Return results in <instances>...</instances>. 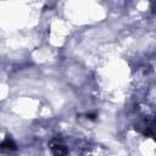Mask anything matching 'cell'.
<instances>
[{
    "label": "cell",
    "mask_w": 156,
    "mask_h": 156,
    "mask_svg": "<svg viewBox=\"0 0 156 156\" xmlns=\"http://www.w3.org/2000/svg\"><path fill=\"white\" fill-rule=\"evenodd\" d=\"M51 151L52 154L55 155H63V154H67L68 150L65 145H61V144H56V145H52L51 146Z\"/></svg>",
    "instance_id": "6da1fadb"
},
{
    "label": "cell",
    "mask_w": 156,
    "mask_h": 156,
    "mask_svg": "<svg viewBox=\"0 0 156 156\" xmlns=\"http://www.w3.org/2000/svg\"><path fill=\"white\" fill-rule=\"evenodd\" d=\"M0 149L1 150H5V149L6 150H16V144L10 139H5L4 141L0 143Z\"/></svg>",
    "instance_id": "7a4b0ae2"
}]
</instances>
